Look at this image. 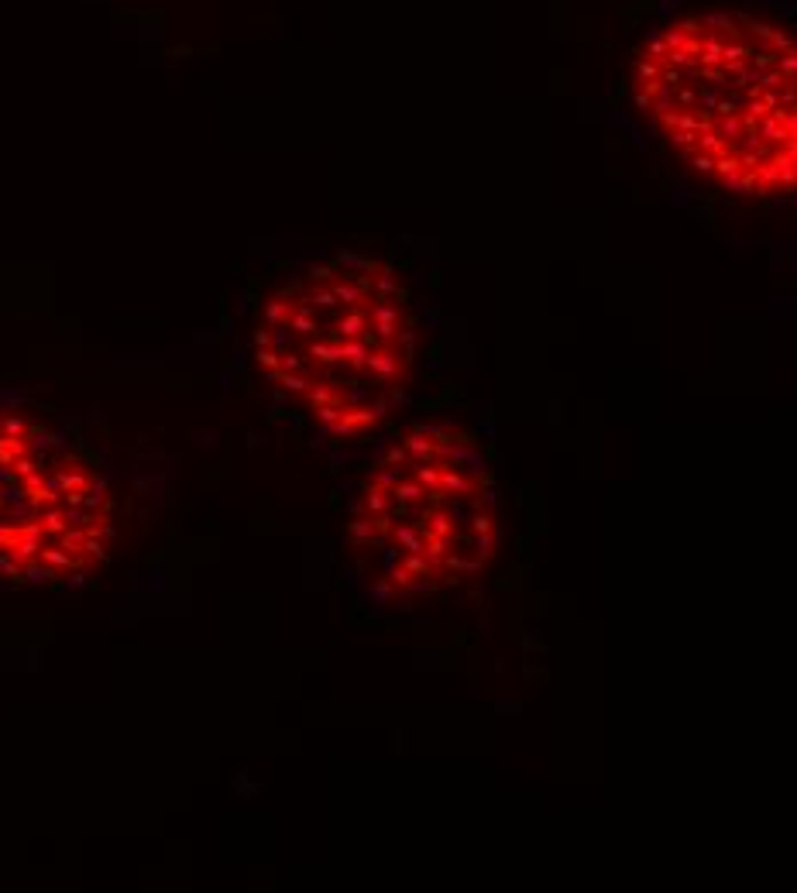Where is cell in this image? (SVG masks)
Wrapping results in <instances>:
<instances>
[{
    "label": "cell",
    "mask_w": 797,
    "mask_h": 893,
    "mask_svg": "<svg viewBox=\"0 0 797 893\" xmlns=\"http://www.w3.org/2000/svg\"><path fill=\"white\" fill-rule=\"evenodd\" d=\"M632 93L697 176L742 196L794 190L797 45L777 17L704 7L663 21L636 48Z\"/></svg>",
    "instance_id": "1"
},
{
    "label": "cell",
    "mask_w": 797,
    "mask_h": 893,
    "mask_svg": "<svg viewBox=\"0 0 797 893\" xmlns=\"http://www.w3.org/2000/svg\"><path fill=\"white\" fill-rule=\"evenodd\" d=\"M255 344L265 375L296 396L313 385L340 392L347 378L398 398L412 361V320L389 265L340 255L265 302Z\"/></svg>",
    "instance_id": "2"
},
{
    "label": "cell",
    "mask_w": 797,
    "mask_h": 893,
    "mask_svg": "<svg viewBox=\"0 0 797 893\" xmlns=\"http://www.w3.org/2000/svg\"><path fill=\"white\" fill-rule=\"evenodd\" d=\"M405 450H409L412 457H419V464H437V461L443 457V447L433 443V440H426L419 430L405 436Z\"/></svg>",
    "instance_id": "3"
},
{
    "label": "cell",
    "mask_w": 797,
    "mask_h": 893,
    "mask_svg": "<svg viewBox=\"0 0 797 893\" xmlns=\"http://www.w3.org/2000/svg\"><path fill=\"white\" fill-rule=\"evenodd\" d=\"M440 492H454V495H475V481H468L464 475L450 471L440 464Z\"/></svg>",
    "instance_id": "4"
},
{
    "label": "cell",
    "mask_w": 797,
    "mask_h": 893,
    "mask_svg": "<svg viewBox=\"0 0 797 893\" xmlns=\"http://www.w3.org/2000/svg\"><path fill=\"white\" fill-rule=\"evenodd\" d=\"M389 495L396 498L398 505H409V501H419V498H426V488L419 485V481H402L398 478L396 485H392V492Z\"/></svg>",
    "instance_id": "5"
},
{
    "label": "cell",
    "mask_w": 797,
    "mask_h": 893,
    "mask_svg": "<svg viewBox=\"0 0 797 893\" xmlns=\"http://www.w3.org/2000/svg\"><path fill=\"white\" fill-rule=\"evenodd\" d=\"M416 481L423 485V488H430L433 498H440V464H416Z\"/></svg>",
    "instance_id": "6"
},
{
    "label": "cell",
    "mask_w": 797,
    "mask_h": 893,
    "mask_svg": "<svg viewBox=\"0 0 797 893\" xmlns=\"http://www.w3.org/2000/svg\"><path fill=\"white\" fill-rule=\"evenodd\" d=\"M405 571H409L412 578H433L437 567H433L423 553H409V557H405Z\"/></svg>",
    "instance_id": "7"
},
{
    "label": "cell",
    "mask_w": 797,
    "mask_h": 893,
    "mask_svg": "<svg viewBox=\"0 0 797 893\" xmlns=\"http://www.w3.org/2000/svg\"><path fill=\"white\" fill-rule=\"evenodd\" d=\"M347 533H351V540H358V543L375 540V526H372V519H354V522L347 526Z\"/></svg>",
    "instance_id": "8"
},
{
    "label": "cell",
    "mask_w": 797,
    "mask_h": 893,
    "mask_svg": "<svg viewBox=\"0 0 797 893\" xmlns=\"http://www.w3.org/2000/svg\"><path fill=\"white\" fill-rule=\"evenodd\" d=\"M392 581H396V588H402V591L412 588V574H409L405 567H396V571H392Z\"/></svg>",
    "instance_id": "9"
},
{
    "label": "cell",
    "mask_w": 797,
    "mask_h": 893,
    "mask_svg": "<svg viewBox=\"0 0 797 893\" xmlns=\"http://www.w3.org/2000/svg\"><path fill=\"white\" fill-rule=\"evenodd\" d=\"M475 533H495V522H492V515H475Z\"/></svg>",
    "instance_id": "10"
}]
</instances>
